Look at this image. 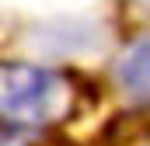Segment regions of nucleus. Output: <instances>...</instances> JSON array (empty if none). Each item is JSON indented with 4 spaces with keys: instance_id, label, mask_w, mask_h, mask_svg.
<instances>
[{
    "instance_id": "f257e3e1",
    "label": "nucleus",
    "mask_w": 150,
    "mask_h": 146,
    "mask_svg": "<svg viewBox=\"0 0 150 146\" xmlns=\"http://www.w3.org/2000/svg\"><path fill=\"white\" fill-rule=\"evenodd\" d=\"M0 84H4V91H0L4 132L52 125V122L67 118L74 108L70 84L52 70L28 66V63H4Z\"/></svg>"
},
{
    "instance_id": "f03ea898",
    "label": "nucleus",
    "mask_w": 150,
    "mask_h": 146,
    "mask_svg": "<svg viewBox=\"0 0 150 146\" xmlns=\"http://www.w3.org/2000/svg\"><path fill=\"white\" fill-rule=\"evenodd\" d=\"M115 84L129 98L150 101V32L122 49V56L115 59Z\"/></svg>"
}]
</instances>
